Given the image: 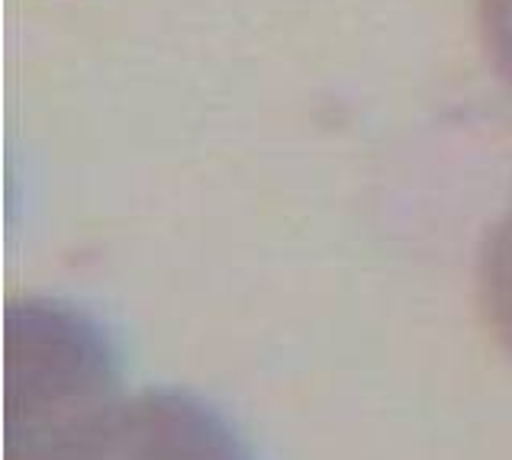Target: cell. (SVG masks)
Returning a JSON list of instances; mask_svg holds the SVG:
<instances>
[{
  "label": "cell",
  "instance_id": "3957f363",
  "mask_svg": "<svg viewBox=\"0 0 512 460\" xmlns=\"http://www.w3.org/2000/svg\"><path fill=\"white\" fill-rule=\"evenodd\" d=\"M480 300L493 335L512 351V206L487 235L480 255Z\"/></svg>",
  "mask_w": 512,
  "mask_h": 460
},
{
  "label": "cell",
  "instance_id": "6da1fadb",
  "mask_svg": "<svg viewBox=\"0 0 512 460\" xmlns=\"http://www.w3.org/2000/svg\"><path fill=\"white\" fill-rule=\"evenodd\" d=\"M4 460H97L126 399L104 329L58 300L7 309Z\"/></svg>",
  "mask_w": 512,
  "mask_h": 460
},
{
  "label": "cell",
  "instance_id": "277c9868",
  "mask_svg": "<svg viewBox=\"0 0 512 460\" xmlns=\"http://www.w3.org/2000/svg\"><path fill=\"white\" fill-rule=\"evenodd\" d=\"M480 36L496 74L512 87V0H480Z\"/></svg>",
  "mask_w": 512,
  "mask_h": 460
},
{
  "label": "cell",
  "instance_id": "7a4b0ae2",
  "mask_svg": "<svg viewBox=\"0 0 512 460\" xmlns=\"http://www.w3.org/2000/svg\"><path fill=\"white\" fill-rule=\"evenodd\" d=\"M97 460H252L239 435L178 390H149L126 399L107 448Z\"/></svg>",
  "mask_w": 512,
  "mask_h": 460
}]
</instances>
